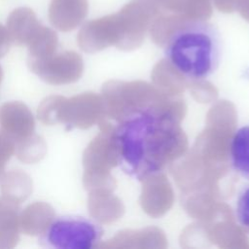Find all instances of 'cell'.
Masks as SVG:
<instances>
[{
  "label": "cell",
  "mask_w": 249,
  "mask_h": 249,
  "mask_svg": "<svg viewBox=\"0 0 249 249\" xmlns=\"http://www.w3.org/2000/svg\"><path fill=\"white\" fill-rule=\"evenodd\" d=\"M230 161L239 176L249 180V124L234 131L230 144Z\"/></svg>",
  "instance_id": "8992f818"
},
{
  "label": "cell",
  "mask_w": 249,
  "mask_h": 249,
  "mask_svg": "<svg viewBox=\"0 0 249 249\" xmlns=\"http://www.w3.org/2000/svg\"><path fill=\"white\" fill-rule=\"evenodd\" d=\"M211 13V0H184L182 14L189 19L206 20Z\"/></svg>",
  "instance_id": "52a82bcc"
},
{
  "label": "cell",
  "mask_w": 249,
  "mask_h": 249,
  "mask_svg": "<svg viewBox=\"0 0 249 249\" xmlns=\"http://www.w3.org/2000/svg\"><path fill=\"white\" fill-rule=\"evenodd\" d=\"M236 9L244 18L249 20V0H238Z\"/></svg>",
  "instance_id": "7c38bea8"
},
{
  "label": "cell",
  "mask_w": 249,
  "mask_h": 249,
  "mask_svg": "<svg viewBox=\"0 0 249 249\" xmlns=\"http://www.w3.org/2000/svg\"><path fill=\"white\" fill-rule=\"evenodd\" d=\"M88 10V0H52L49 18L53 26L66 32L76 28L83 21Z\"/></svg>",
  "instance_id": "277c9868"
},
{
  "label": "cell",
  "mask_w": 249,
  "mask_h": 249,
  "mask_svg": "<svg viewBox=\"0 0 249 249\" xmlns=\"http://www.w3.org/2000/svg\"><path fill=\"white\" fill-rule=\"evenodd\" d=\"M234 214L239 226L249 232V185L239 191L235 200Z\"/></svg>",
  "instance_id": "ba28073f"
},
{
  "label": "cell",
  "mask_w": 249,
  "mask_h": 249,
  "mask_svg": "<svg viewBox=\"0 0 249 249\" xmlns=\"http://www.w3.org/2000/svg\"><path fill=\"white\" fill-rule=\"evenodd\" d=\"M183 140L177 117L169 110L151 105L124 114L111 138L121 169L137 180L162 171L180 153Z\"/></svg>",
  "instance_id": "6da1fadb"
},
{
  "label": "cell",
  "mask_w": 249,
  "mask_h": 249,
  "mask_svg": "<svg viewBox=\"0 0 249 249\" xmlns=\"http://www.w3.org/2000/svg\"><path fill=\"white\" fill-rule=\"evenodd\" d=\"M10 36L7 28L0 24V56L3 55L9 49L10 45Z\"/></svg>",
  "instance_id": "8fae6325"
},
{
  "label": "cell",
  "mask_w": 249,
  "mask_h": 249,
  "mask_svg": "<svg viewBox=\"0 0 249 249\" xmlns=\"http://www.w3.org/2000/svg\"><path fill=\"white\" fill-rule=\"evenodd\" d=\"M103 229L95 221L82 216H63L52 221L41 242L58 249H89L101 239Z\"/></svg>",
  "instance_id": "3957f363"
},
{
  "label": "cell",
  "mask_w": 249,
  "mask_h": 249,
  "mask_svg": "<svg viewBox=\"0 0 249 249\" xmlns=\"http://www.w3.org/2000/svg\"><path fill=\"white\" fill-rule=\"evenodd\" d=\"M160 11H169L172 13H182L184 0H151Z\"/></svg>",
  "instance_id": "9c48e42d"
},
{
  "label": "cell",
  "mask_w": 249,
  "mask_h": 249,
  "mask_svg": "<svg viewBox=\"0 0 249 249\" xmlns=\"http://www.w3.org/2000/svg\"><path fill=\"white\" fill-rule=\"evenodd\" d=\"M214 6L223 13H231L237 8L238 0H213Z\"/></svg>",
  "instance_id": "30bf717a"
},
{
  "label": "cell",
  "mask_w": 249,
  "mask_h": 249,
  "mask_svg": "<svg viewBox=\"0 0 249 249\" xmlns=\"http://www.w3.org/2000/svg\"><path fill=\"white\" fill-rule=\"evenodd\" d=\"M164 44L166 60L188 79H207L219 68L222 57L220 34L205 20L183 21Z\"/></svg>",
  "instance_id": "7a4b0ae2"
},
{
  "label": "cell",
  "mask_w": 249,
  "mask_h": 249,
  "mask_svg": "<svg viewBox=\"0 0 249 249\" xmlns=\"http://www.w3.org/2000/svg\"><path fill=\"white\" fill-rule=\"evenodd\" d=\"M40 22L30 8L15 9L7 20V30L11 41L18 45L28 44L40 28Z\"/></svg>",
  "instance_id": "5b68a950"
}]
</instances>
